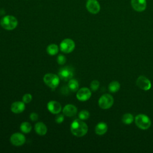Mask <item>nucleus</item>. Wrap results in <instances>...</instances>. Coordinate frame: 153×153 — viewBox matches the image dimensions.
<instances>
[{
    "mask_svg": "<svg viewBox=\"0 0 153 153\" xmlns=\"http://www.w3.org/2000/svg\"><path fill=\"white\" fill-rule=\"evenodd\" d=\"M71 131L72 134L76 137H82L88 131V126L83 120L76 119L71 125Z\"/></svg>",
    "mask_w": 153,
    "mask_h": 153,
    "instance_id": "f257e3e1",
    "label": "nucleus"
},
{
    "mask_svg": "<svg viewBox=\"0 0 153 153\" xmlns=\"http://www.w3.org/2000/svg\"><path fill=\"white\" fill-rule=\"evenodd\" d=\"M0 25L1 27L4 29L11 30L17 27L18 25V21L14 16L7 15L1 19L0 21Z\"/></svg>",
    "mask_w": 153,
    "mask_h": 153,
    "instance_id": "f03ea898",
    "label": "nucleus"
},
{
    "mask_svg": "<svg viewBox=\"0 0 153 153\" xmlns=\"http://www.w3.org/2000/svg\"><path fill=\"white\" fill-rule=\"evenodd\" d=\"M134 122L137 127L142 130L148 129L151 125L150 118L145 114H139L134 118Z\"/></svg>",
    "mask_w": 153,
    "mask_h": 153,
    "instance_id": "7ed1b4c3",
    "label": "nucleus"
},
{
    "mask_svg": "<svg viewBox=\"0 0 153 153\" xmlns=\"http://www.w3.org/2000/svg\"><path fill=\"white\" fill-rule=\"evenodd\" d=\"M43 80L44 83L50 88L52 89L56 88L59 84L60 78L58 75L48 73L44 76Z\"/></svg>",
    "mask_w": 153,
    "mask_h": 153,
    "instance_id": "20e7f679",
    "label": "nucleus"
},
{
    "mask_svg": "<svg viewBox=\"0 0 153 153\" xmlns=\"http://www.w3.org/2000/svg\"><path fill=\"white\" fill-rule=\"evenodd\" d=\"M74 75V69L69 66H66L61 68L58 72V76L59 78L65 81H69L72 78Z\"/></svg>",
    "mask_w": 153,
    "mask_h": 153,
    "instance_id": "39448f33",
    "label": "nucleus"
},
{
    "mask_svg": "<svg viewBox=\"0 0 153 153\" xmlns=\"http://www.w3.org/2000/svg\"><path fill=\"white\" fill-rule=\"evenodd\" d=\"M114 98L109 94H103L99 99L98 104L100 108L103 109H108L110 108L114 104Z\"/></svg>",
    "mask_w": 153,
    "mask_h": 153,
    "instance_id": "423d86ee",
    "label": "nucleus"
},
{
    "mask_svg": "<svg viewBox=\"0 0 153 153\" xmlns=\"http://www.w3.org/2000/svg\"><path fill=\"white\" fill-rule=\"evenodd\" d=\"M75 42L69 38L63 39L60 44V49L61 51L65 53H71L75 48Z\"/></svg>",
    "mask_w": 153,
    "mask_h": 153,
    "instance_id": "0eeeda50",
    "label": "nucleus"
},
{
    "mask_svg": "<svg viewBox=\"0 0 153 153\" xmlns=\"http://www.w3.org/2000/svg\"><path fill=\"white\" fill-rule=\"evenodd\" d=\"M86 8L90 13L96 14L99 13L100 10V5L97 0H87Z\"/></svg>",
    "mask_w": 153,
    "mask_h": 153,
    "instance_id": "6e6552de",
    "label": "nucleus"
},
{
    "mask_svg": "<svg viewBox=\"0 0 153 153\" xmlns=\"http://www.w3.org/2000/svg\"><path fill=\"white\" fill-rule=\"evenodd\" d=\"M136 85L142 90L147 91L151 88V82L146 77L140 75L136 80Z\"/></svg>",
    "mask_w": 153,
    "mask_h": 153,
    "instance_id": "1a4fd4ad",
    "label": "nucleus"
},
{
    "mask_svg": "<svg viewBox=\"0 0 153 153\" xmlns=\"http://www.w3.org/2000/svg\"><path fill=\"white\" fill-rule=\"evenodd\" d=\"M91 96V90L87 87H82L79 89L76 93V98L78 100L85 102L88 100Z\"/></svg>",
    "mask_w": 153,
    "mask_h": 153,
    "instance_id": "9d476101",
    "label": "nucleus"
},
{
    "mask_svg": "<svg viewBox=\"0 0 153 153\" xmlns=\"http://www.w3.org/2000/svg\"><path fill=\"white\" fill-rule=\"evenodd\" d=\"M10 142L14 146H21L26 142V138L23 134L20 133H15L11 136Z\"/></svg>",
    "mask_w": 153,
    "mask_h": 153,
    "instance_id": "9b49d317",
    "label": "nucleus"
},
{
    "mask_svg": "<svg viewBox=\"0 0 153 153\" xmlns=\"http://www.w3.org/2000/svg\"><path fill=\"white\" fill-rule=\"evenodd\" d=\"M131 5L134 11L142 12L146 8V0H131Z\"/></svg>",
    "mask_w": 153,
    "mask_h": 153,
    "instance_id": "f8f14e48",
    "label": "nucleus"
},
{
    "mask_svg": "<svg viewBox=\"0 0 153 153\" xmlns=\"http://www.w3.org/2000/svg\"><path fill=\"white\" fill-rule=\"evenodd\" d=\"M47 109L51 113L57 114L61 111L62 106L59 102L55 100H51L47 103Z\"/></svg>",
    "mask_w": 153,
    "mask_h": 153,
    "instance_id": "ddd939ff",
    "label": "nucleus"
},
{
    "mask_svg": "<svg viewBox=\"0 0 153 153\" xmlns=\"http://www.w3.org/2000/svg\"><path fill=\"white\" fill-rule=\"evenodd\" d=\"M63 113L66 117H74L77 113V108L74 105L68 104L63 108Z\"/></svg>",
    "mask_w": 153,
    "mask_h": 153,
    "instance_id": "4468645a",
    "label": "nucleus"
},
{
    "mask_svg": "<svg viewBox=\"0 0 153 153\" xmlns=\"http://www.w3.org/2000/svg\"><path fill=\"white\" fill-rule=\"evenodd\" d=\"M25 109V105L23 102L17 101L11 104V111L15 114H20L24 111Z\"/></svg>",
    "mask_w": 153,
    "mask_h": 153,
    "instance_id": "2eb2a0df",
    "label": "nucleus"
},
{
    "mask_svg": "<svg viewBox=\"0 0 153 153\" xmlns=\"http://www.w3.org/2000/svg\"><path fill=\"white\" fill-rule=\"evenodd\" d=\"M108 130V126L104 122H100L95 127V133L97 135H103Z\"/></svg>",
    "mask_w": 153,
    "mask_h": 153,
    "instance_id": "dca6fc26",
    "label": "nucleus"
},
{
    "mask_svg": "<svg viewBox=\"0 0 153 153\" xmlns=\"http://www.w3.org/2000/svg\"><path fill=\"white\" fill-rule=\"evenodd\" d=\"M35 130L38 135L44 136L47 133V128L43 123L38 122L35 125Z\"/></svg>",
    "mask_w": 153,
    "mask_h": 153,
    "instance_id": "f3484780",
    "label": "nucleus"
},
{
    "mask_svg": "<svg viewBox=\"0 0 153 153\" xmlns=\"http://www.w3.org/2000/svg\"><path fill=\"white\" fill-rule=\"evenodd\" d=\"M68 87L69 90L72 92H75L78 91L79 88L78 81L75 79H71L68 82Z\"/></svg>",
    "mask_w": 153,
    "mask_h": 153,
    "instance_id": "a211bd4d",
    "label": "nucleus"
},
{
    "mask_svg": "<svg viewBox=\"0 0 153 153\" xmlns=\"http://www.w3.org/2000/svg\"><path fill=\"white\" fill-rule=\"evenodd\" d=\"M120 88V84L117 81H113L108 85V90L111 93H116Z\"/></svg>",
    "mask_w": 153,
    "mask_h": 153,
    "instance_id": "6ab92c4d",
    "label": "nucleus"
},
{
    "mask_svg": "<svg viewBox=\"0 0 153 153\" xmlns=\"http://www.w3.org/2000/svg\"><path fill=\"white\" fill-rule=\"evenodd\" d=\"M121 120L124 124L126 125H129L133 122L134 117L130 113H126L123 115Z\"/></svg>",
    "mask_w": 153,
    "mask_h": 153,
    "instance_id": "aec40b11",
    "label": "nucleus"
},
{
    "mask_svg": "<svg viewBox=\"0 0 153 153\" xmlns=\"http://www.w3.org/2000/svg\"><path fill=\"white\" fill-rule=\"evenodd\" d=\"M47 52L49 55L54 56L59 52V47L56 44H50L47 48Z\"/></svg>",
    "mask_w": 153,
    "mask_h": 153,
    "instance_id": "412c9836",
    "label": "nucleus"
},
{
    "mask_svg": "<svg viewBox=\"0 0 153 153\" xmlns=\"http://www.w3.org/2000/svg\"><path fill=\"white\" fill-rule=\"evenodd\" d=\"M20 130L24 133H28L32 130L31 124L28 122H23L20 124Z\"/></svg>",
    "mask_w": 153,
    "mask_h": 153,
    "instance_id": "4be33fe9",
    "label": "nucleus"
},
{
    "mask_svg": "<svg viewBox=\"0 0 153 153\" xmlns=\"http://www.w3.org/2000/svg\"><path fill=\"white\" fill-rule=\"evenodd\" d=\"M90 117V113L87 110H82L79 112L78 117L81 120H86Z\"/></svg>",
    "mask_w": 153,
    "mask_h": 153,
    "instance_id": "5701e85b",
    "label": "nucleus"
},
{
    "mask_svg": "<svg viewBox=\"0 0 153 153\" xmlns=\"http://www.w3.org/2000/svg\"><path fill=\"white\" fill-rule=\"evenodd\" d=\"M100 83L97 80H93L90 84V88L93 91H96L99 87Z\"/></svg>",
    "mask_w": 153,
    "mask_h": 153,
    "instance_id": "b1692460",
    "label": "nucleus"
},
{
    "mask_svg": "<svg viewBox=\"0 0 153 153\" xmlns=\"http://www.w3.org/2000/svg\"><path fill=\"white\" fill-rule=\"evenodd\" d=\"M32 99V96L29 93H26L23 95L22 97V100L25 103H29L31 102Z\"/></svg>",
    "mask_w": 153,
    "mask_h": 153,
    "instance_id": "393cba45",
    "label": "nucleus"
},
{
    "mask_svg": "<svg viewBox=\"0 0 153 153\" xmlns=\"http://www.w3.org/2000/svg\"><path fill=\"white\" fill-rule=\"evenodd\" d=\"M66 57L63 55L60 54L58 56V57L57 58V62L59 65H63L66 63Z\"/></svg>",
    "mask_w": 153,
    "mask_h": 153,
    "instance_id": "a878e982",
    "label": "nucleus"
},
{
    "mask_svg": "<svg viewBox=\"0 0 153 153\" xmlns=\"http://www.w3.org/2000/svg\"><path fill=\"white\" fill-rule=\"evenodd\" d=\"M64 120V115L63 114H57L55 117V121L58 123H62Z\"/></svg>",
    "mask_w": 153,
    "mask_h": 153,
    "instance_id": "bb28decb",
    "label": "nucleus"
},
{
    "mask_svg": "<svg viewBox=\"0 0 153 153\" xmlns=\"http://www.w3.org/2000/svg\"><path fill=\"white\" fill-rule=\"evenodd\" d=\"M29 118H30V120H32L33 121H35L38 120V115L35 112H32L30 114Z\"/></svg>",
    "mask_w": 153,
    "mask_h": 153,
    "instance_id": "cd10ccee",
    "label": "nucleus"
}]
</instances>
